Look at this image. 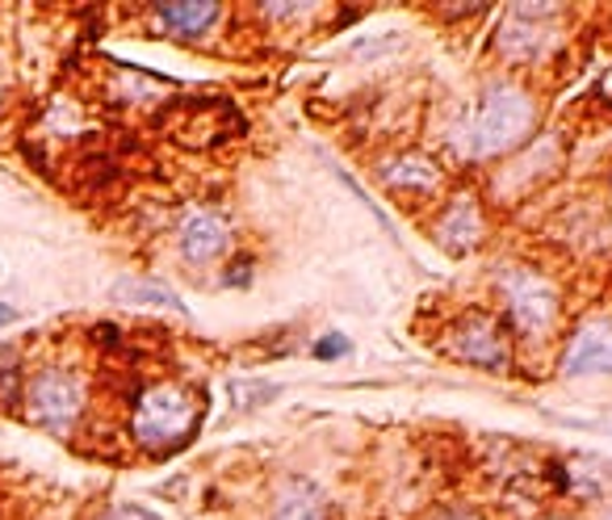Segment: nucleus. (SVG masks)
Masks as SVG:
<instances>
[{
  "instance_id": "1",
  "label": "nucleus",
  "mask_w": 612,
  "mask_h": 520,
  "mask_svg": "<svg viewBox=\"0 0 612 520\" xmlns=\"http://www.w3.org/2000/svg\"><path fill=\"white\" fill-rule=\"evenodd\" d=\"M202 425V395L190 383H152L134 395L131 441L155 458L173 453Z\"/></svg>"
},
{
  "instance_id": "2",
  "label": "nucleus",
  "mask_w": 612,
  "mask_h": 520,
  "mask_svg": "<svg viewBox=\"0 0 612 520\" xmlns=\"http://www.w3.org/2000/svg\"><path fill=\"white\" fill-rule=\"evenodd\" d=\"M89 416V383L72 366L47 361L39 369H26L21 386V420L42 428L47 437H72L80 420Z\"/></svg>"
},
{
  "instance_id": "3",
  "label": "nucleus",
  "mask_w": 612,
  "mask_h": 520,
  "mask_svg": "<svg viewBox=\"0 0 612 520\" xmlns=\"http://www.w3.org/2000/svg\"><path fill=\"white\" fill-rule=\"evenodd\" d=\"M533 131V101L520 84H487L466 122V147L470 155H499L517 147L520 139Z\"/></svg>"
},
{
  "instance_id": "4",
  "label": "nucleus",
  "mask_w": 612,
  "mask_h": 520,
  "mask_svg": "<svg viewBox=\"0 0 612 520\" xmlns=\"http://www.w3.org/2000/svg\"><path fill=\"white\" fill-rule=\"evenodd\" d=\"M499 298L508 307L512 328L520 340H545L550 328L558 324V289L550 277L524 269V265H508L499 273Z\"/></svg>"
},
{
  "instance_id": "5",
  "label": "nucleus",
  "mask_w": 612,
  "mask_h": 520,
  "mask_svg": "<svg viewBox=\"0 0 612 520\" xmlns=\"http://www.w3.org/2000/svg\"><path fill=\"white\" fill-rule=\"evenodd\" d=\"M449 345H453V353H458L461 361L487 369V374H508V366H512L508 336H503L496 319L482 315V310L461 315L458 324H453V332H449Z\"/></svg>"
},
{
  "instance_id": "6",
  "label": "nucleus",
  "mask_w": 612,
  "mask_h": 520,
  "mask_svg": "<svg viewBox=\"0 0 612 520\" xmlns=\"http://www.w3.org/2000/svg\"><path fill=\"white\" fill-rule=\"evenodd\" d=\"M554 18H558V9H550V4H517V9L508 13V26L499 30L503 55L517 59V63L541 59L550 47H554V26H550Z\"/></svg>"
},
{
  "instance_id": "7",
  "label": "nucleus",
  "mask_w": 612,
  "mask_h": 520,
  "mask_svg": "<svg viewBox=\"0 0 612 520\" xmlns=\"http://www.w3.org/2000/svg\"><path fill=\"white\" fill-rule=\"evenodd\" d=\"M562 374L567 378H588V374H612V324L592 319L571 336L562 353Z\"/></svg>"
},
{
  "instance_id": "8",
  "label": "nucleus",
  "mask_w": 612,
  "mask_h": 520,
  "mask_svg": "<svg viewBox=\"0 0 612 520\" xmlns=\"http://www.w3.org/2000/svg\"><path fill=\"white\" fill-rule=\"evenodd\" d=\"M176 244H181V256L190 261V265H211L218 261L231 244V227L218 218V214L202 211V214H190L185 223H181V235H176Z\"/></svg>"
},
{
  "instance_id": "9",
  "label": "nucleus",
  "mask_w": 612,
  "mask_h": 520,
  "mask_svg": "<svg viewBox=\"0 0 612 520\" xmlns=\"http://www.w3.org/2000/svg\"><path fill=\"white\" fill-rule=\"evenodd\" d=\"M152 18L160 21V30H164V34L185 39V42H197V39H206L214 26H218L223 9L211 4V0H185V4H155Z\"/></svg>"
},
{
  "instance_id": "10",
  "label": "nucleus",
  "mask_w": 612,
  "mask_h": 520,
  "mask_svg": "<svg viewBox=\"0 0 612 520\" xmlns=\"http://www.w3.org/2000/svg\"><path fill=\"white\" fill-rule=\"evenodd\" d=\"M482 235V214L475 206V197H458V202H449L445 214H440L437 223V239L445 244L449 252H466L475 248Z\"/></svg>"
},
{
  "instance_id": "11",
  "label": "nucleus",
  "mask_w": 612,
  "mask_h": 520,
  "mask_svg": "<svg viewBox=\"0 0 612 520\" xmlns=\"http://www.w3.org/2000/svg\"><path fill=\"white\" fill-rule=\"evenodd\" d=\"M110 298L122 303V307H160L185 315L181 294L173 286H164V282H152V277H118L114 286H110Z\"/></svg>"
},
{
  "instance_id": "12",
  "label": "nucleus",
  "mask_w": 612,
  "mask_h": 520,
  "mask_svg": "<svg viewBox=\"0 0 612 520\" xmlns=\"http://www.w3.org/2000/svg\"><path fill=\"white\" fill-rule=\"evenodd\" d=\"M273 520H327V503L324 491L306 479H289L277 496Z\"/></svg>"
},
{
  "instance_id": "13",
  "label": "nucleus",
  "mask_w": 612,
  "mask_h": 520,
  "mask_svg": "<svg viewBox=\"0 0 612 520\" xmlns=\"http://www.w3.org/2000/svg\"><path fill=\"white\" fill-rule=\"evenodd\" d=\"M382 181L399 193H432L440 185V173L424 160V155H399L382 169Z\"/></svg>"
},
{
  "instance_id": "14",
  "label": "nucleus",
  "mask_w": 612,
  "mask_h": 520,
  "mask_svg": "<svg viewBox=\"0 0 612 520\" xmlns=\"http://www.w3.org/2000/svg\"><path fill=\"white\" fill-rule=\"evenodd\" d=\"M21 386H26V361L18 345L0 348V407L21 404Z\"/></svg>"
},
{
  "instance_id": "15",
  "label": "nucleus",
  "mask_w": 612,
  "mask_h": 520,
  "mask_svg": "<svg viewBox=\"0 0 612 520\" xmlns=\"http://www.w3.org/2000/svg\"><path fill=\"white\" fill-rule=\"evenodd\" d=\"M231 395L239 399V407H261L268 399H277L282 395V386L273 383H231Z\"/></svg>"
},
{
  "instance_id": "16",
  "label": "nucleus",
  "mask_w": 612,
  "mask_h": 520,
  "mask_svg": "<svg viewBox=\"0 0 612 520\" xmlns=\"http://www.w3.org/2000/svg\"><path fill=\"white\" fill-rule=\"evenodd\" d=\"M101 520H164V517L152 512V508H143V503H110L101 512Z\"/></svg>"
},
{
  "instance_id": "17",
  "label": "nucleus",
  "mask_w": 612,
  "mask_h": 520,
  "mask_svg": "<svg viewBox=\"0 0 612 520\" xmlns=\"http://www.w3.org/2000/svg\"><path fill=\"white\" fill-rule=\"evenodd\" d=\"M348 353V336H340V332H332V336H324L319 345H315V357L319 361H336V357H345Z\"/></svg>"
},
{
  "instance_id": "18",
  "label": "nucleus",
  "mask_w": 612,
  "mask_h": 520,
  "mask_svg": "<svg viewBox=\"0 0 612 520\" xmlns=\"http://www.w3.org/2000/svg\"><path fill=\"white\" fill-rule=\"evenodd\" d=\"M223 282H227V286H248L252 282V261H235Z\"/></svg>"
},
{
  "instance_id": "19",
  "label": "nucleus",
  "mask_w": 612,
  "mask_h": 520,
  "mask_svg": "<svg viewBox=\"0 0 612 520\" xmlns=\"http://www.w3.org/2000/svg\"><path fill=\"white\" fill-rule=\"evenodd\" d=\"M428 520H482L479 512H466V508H445V512H437V517Z\"/></svg>"
},
{
  "instance_id": "20",
  "label": "nucleus",
  "mask_w": 612,
  "mask_h": 520,
  "mask_svg": "<svg viewBox=\"0 0 612 520\" xmlns=\"http://www.w3.org/2000/svg\"><path fill=\"white\" fill-rule=\"evenodd\" d=\"M13 324H21V310L13 303H0V328H13Z\"/></svg>"
},
{
  "instance_id": "21",
  "label": "nucleus",
  "mask_w": 612,
  "mask_h": 520,
  "mask_svg": "<svg viewBox=\"0 0 612 520\" xmlns=\"http://www.w3.org/2000/svg\"><path fill=\"white\" fill-rule=\"evenodd\" d=\"M0 273H4V261H0Z\"/></svg>"
}]
</instances>
